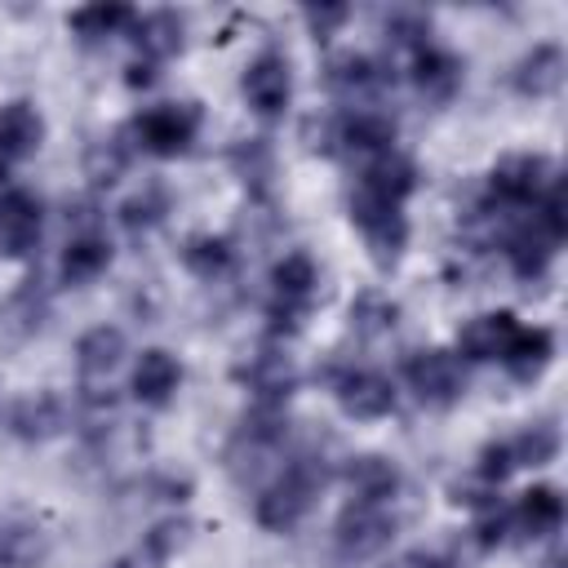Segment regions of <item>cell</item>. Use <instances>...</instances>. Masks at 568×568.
Segmentation results:
<instances>
[{"mask_svg": "<svg viewBox=\"0 0 568 568\" xmlns=\"http://www.w3.org/2000/svg\"><path fill=\"white\" fill-rule=\"evenodd\" d=\"M386 537H390V519H386L382 506H368V501H359V506L346 515V524H342V546H346V555H355V559L382 550Z\"/></svg>", "mask_w": 568, "mask_h": 568, "instance_id": "obj_1", "label": "cell"}, {"mask_svg": "<svg viewBox=\"0 0 568 568\" xmlns=\"http://www.w3.org/2000/svg\"><path fill=\"white\" fill-rule=\"evenodd\" d=\"M515 324L506 320V315H484V320H475L466 333H462V346H466V355H475V359H506V351H510V342H515Z\"/></svg>", "mask_w": 568, "mask_h": 568, "instance_id": "obj_2", "label": "cell"}, {"mask_svg": "<svg viewBox=\"0 0 568 568\" xmlns=\"http://www.w3.org/2000/svg\"><path fill=\"white\" fill-rule=\"evenodd\" d=\"M244 89H248V98H253L257 111H280L284 98H288V67H284L280 58H262V62L248 71Z\"/></svg>", "mask_w": 568, "mask_h": 568, "instance_id": "obj_3", "label": "cell"}, {"mask_svg": "<svg viewBox=\"0 0 568 568\" xmlns=\"http://www.w3.org/2000/svg\"><path fill=\"white\" fill-rule=\"evenodd\" d=\"M408 377H413V386H417L422 395H430V399H444V395L457 390V364H453L448 355H439V351L417 355V359L408 364Z\"/></svg>", "mask_w": 568, "mask_h": 568, "instance_id": "obj_4", "label": "cell"}, {"mask_svg": "<svg viewBox=\"0 0 568 568\" xmlns=\"http://www.w3.org/2000/svg\"><path fill=\"white\" fill-rule=\"evenodd\" d=\"M36 226H40L36 204H31L22 191H9V195L0 200V244L22 248V244L36 235Z\"/></svg>", "mask_w": 568, "mask_h": 568, "instance_id": "obj_5", "label": "cell"}, {"mask_svg": "<svg viewBox=\"0 0 568 568\" xmlns=\"http://www.w3.org/2000/svg\"><path fill=\"white\" fill-rule=\"evenodd\" d=\"M342 399H346V408H351V413H359V417H377V413H386V408H390L395 390H390V382H382L377 373H355V377L346 382Z\"/></svg>", "mask_w": 568, "mask_h": 568, "instance_id": "obj_6", "label": "cell"}, {"mask_svg": "<svg viewBox=\"0 0 568 568\" xmlns=\"http://www.w3.org/2000/svg\"><path fill=\"white\" fill-rule=\"evenodd\" d=\"M142 138L155 146V151H178L186 138H191V115L178 111V106H160L142 120Z\"/></svg>", "mask_w": 568, "mask_h": 568, "instance_id": "obj_7", "label": "cell"}, {"mask_svg": "<svg viewBox=\"0 0 568 568\" xmlns=\"http://www.w3.org/2000/svg\"><path fill=\"white\" fill-rule=\"evenodd\" d=\"M120 355H124V333L120 328H93L84 342H80V368L84 373H111L115 364H120Z\"/></svg>", "mask_w": 568, "mask_h": 568, "instance_id": "obj_8", "label": "cell"}, {"mask_svg": "<svg viewBox=\"0 0 568 568\" xmlns=\"http://www.w3.org/2000/svg\"><path fill=\"white\" fill-rule=\"evenodd\" d=\"M133 386H138L142 399H164L178 386V364L164 351H151V355H142V364L133 373Z\"/></svg>", "mask_w": 568, "mask_h": 568, "instance_id": "obj_9", "label": "cell"}, {"mask_svg": "<svg viewBox=\"0 0 568 568\" xmlns=\"http://www.w3.org/2000/svg\"><path fill=\"white\" fill-rule=\"evenodd\" d=\"M40 138V120L27 106H9L0 111V160L4 155H22L31 151V142Z\"/></svg>", "mask_w": 568, "mask_h": 568, "instance_id": "obj_10", "label": "cell"}, {"mask_svg": "<svg viewBox=\"0 0 568 568\" xmlns=\"http://www.w3.org/2000/svg\"><path fill=\"white\" fill-rule=\"evenodd\" d=\"M40 550H44V541L36 528H4L0 532V564L4 568H31L40 559Z\"/></svg>", "mask_w": 568, "mask_h": 568, "instance_id": "obj_11", "label": "cell"}, {"mask_svg": "<svg viewBox=\"0 0 568 568\" xmlns=\"http://www.w3.org/2000/svg\"><path fill=\"white\" fill-rule=\"evenodd\" d=\"M311 284H315V266L306 257H288L280 271H275V288L284 297V306H297L311 297Z\"/></svg>", "mask_w": 568, "mask_h": 568, "instance_id": "obj_12", "label": "cell"}, {"mask_svg": "<svg viewBox=\"0 0 568 568\" xmlns=\"http://www.w3.org/2000/svg\"><path fill=\"white\" fill-rule=\"evenodd\" d=\"M18 426H22L27 435H44V430L62 426V404H58L53 395H36V399H22V408H18Z\"/></svg>", "mask_w": 568, "mask_h": 568, "instance_id": "obj_13", "label": "cell"}, {"mask_svg": "<svg viewBox=\"0 0 568 568\" xmlns=\"http://www.w3.org/2000/svg\"><path fill=\"white\" fill-rule=\"evenodd\" d=\"M102 266H106V244L93 240V235L75 240V244L67 248V262H62V271H67L71 280H84V275H93V271H102Z\"/></svg>", "mask_w": 568, "mask_h": 568, "instance_id": "obj_14", "label": "cell"}, {"mask_svg": "<svg viewBox=\"0 0 568 568\" xmlns=\"http://www.w3.org/2000/svg\"><path fill=\"white\" fill-rule=\"evenodd\" d=\"M528 532H541V528H550L555 519H559V501H555V493H528L524 497V506H519V515H515Z\"/></svg>", "mask_w": 568, "mask_h": 568, "instance_id": "obj_15", "label": "cell"}, {"mask_svg": "<svg viewBox=\"0 0 568 568\" xmlns=\"http://www.w3.org/2000/svg\"><path fill=\"white\" fill-rule=\"evenodd\" d=\"M182 541H186V524L169 519V524H160V528L146 537V555H151V559H169V555L182 550Z\"/></svg>", "mask_w": 568, "mask_h": 568, "instance_id": "obj_16", "label": "cell"}, {"mask_svg": "<svg viewBox=\"0 0 568 568\" xmlns=\"http://www.w3.org/2000/svg\"><path fill=\"white\" fill-rule=\"evenodd\" d=\"M111 568H133V564H111Z\"/></svg>", "mask_w": 568, "mask_h": 568, "instance_id": "obj_17", "label": "cell"}]
</instances>
